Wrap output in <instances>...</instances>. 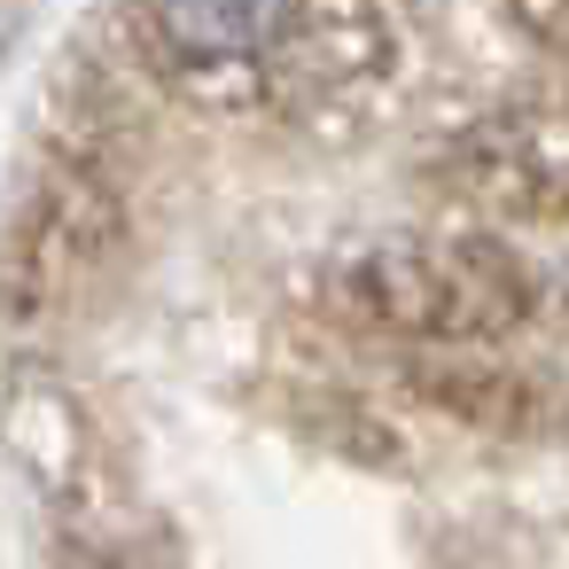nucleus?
<instances>
[{
    "instance_id": "f257e3e1",
    "label": "nucleus",
    "mask_w": 569,
    "mask_h": 569,
    "mask_svg": "<svg viewBox=\"0 0 569 569\" xmlns=\"http://www.w3.org/2000/svg\"><path fill=\"white\" fill-rule=\"evenodd\" d=\"M305 0H149V24L188 63H250L266 56Z\"/></svg>"
}]
</instances>
